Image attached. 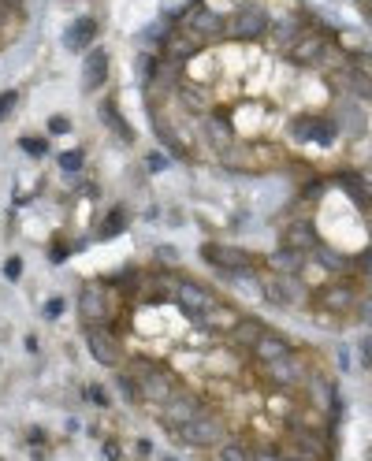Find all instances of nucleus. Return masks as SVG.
<instances>
[{
	"mask_svg": "<svg viewBox=\"0 0 372 461\" xmlns=\"http://www.w3.org/2000/svg\"><path fill=\"white\" fill-rule=\"evenodd\" d=\"M179 26L190 30L193 38H198L201 45H213L220 38H228V19H220L216 11H208L201 0H193V4L179 15Z\"/></svg>",
	"mask_w": 372,
	"mask_h": 461,
	"instance_id": "1",
	"label": "nucleus"
},
{
	"mask_svg": "<svg viewBox=\"0 0 372 461\" xmlns=\"http://www.w3.org/2000/svg\"><path fill=\"white\" fill-rule=\"evenodd\" d=\"M268 26H272L268 11L257 8V4H246V8H238L228 19V38L231 41H253V38L268 34Z\"/></svg>",
	"mask_w": 372,
	"mask_h": 461,
	"instance_id": "2",
	"label": "nucleus"
},
{
	"mask_svg": "<svg viewBox=\"0 0 372 461\" xmlns=\"http://www.w3.org/2000/svg\"><path fill=\"white\" fill-rule=\"evenodd\" d=\"M328 38L324 34H317V30H305V34L287 48V60L290 63H298V68H320L324 63V56H328Z\"/></svg>",
	"mask_w": 372,
	"mask_h": 461,
	"instance_id": "3",
	"label": "nucleus"
},
{
	"mask_svg": "<svg viewBox=\"0 0 372 461\" xmlns=\"http://www.w3.org/2000/svg\"><path fill=\"white\" fill-rule=\"evenodd\" d=\"M86 342H90V354H93L97 365H105V369H119L123 365V350H119V342H116V335H112V332L90 324L86 327Z\"/></svg>",
	"mask_w": 372,
	"mask_h": 461,
	"instance_id": "4",
	"label": "nucleus"
},
{
	"mask_svg": "<svg viewBox=\"0 0 372 461\" xmlns=\"http://www.w3.org/2000/svg\"><path fill=\"white\" fill-rule=\"evenodd\" d=\"M201 257H205L213 268H220V272H246V268H253V257H250L246 250L220 245V242H205V245H201Z\"/></svg>",
	"mask_w": 372,
	"mask_h": 461,
	"instance_id": "5",
	"label": "nucleus"
},
{
	"mask_svg": "<svg viewBox=\"0 0 372 461\" xmlns=\"http://www.w3.org/2000/svg\"><path fill=\"white\" fill-rule=\"evenodd\" d=\"M201 417V406L198 398H190V394H175L171 402H164V409H160V420H164V428H171V432H183L186 424H193Z\"/></svg>",
	"mask_w": 372,
	"mask_h": 461,
	"instance_id": "6",
	"label": "nucleus"
},
{
	"mask_svg": "<svg viewBox=\"0 0 372 461\" xmlns=\"http://www.w3.org/2000/svg\"><path fill=\"white\" fill-rule=\"evenodd\" d=\"M138 387H142V398L153 402V406H164V402L175 398V380H171V372H164V369H145Z\"/></svg>",
	"mask_w": 372,
	"mask_h": 461,
	"instance_id": "7",
	"label": "nucleus"
},
{
	"mask_svg": "<svg viewBox=\"0 0 372 461\" xmlns=\"http://www.w3.org/2000/svg\"><path fill=\"white\" fill-rule=\"evenodd\" d=\"M201 48H205V45H201L198 38H193L190 30L171 26V34H168L164 41H160V56H164V60H179V63H186V60L198 56Z\"/></svg>",
	"mask_w": 372,
	"mask_h": 461,
	"instance_id": "8",
	"label": "nucleus"
},
{
	"mask_svg": "<svg viewBox=\"0 0 372 461\" xmlns=\"http://www.w3.org/2000/svg\"><path fill=\"white\" fill-rule=\"evenodd\" d=\"M175 302H179V309L186 312V317H193V320H201L208 309L220 305L213 294H208L205 287H198V283H179V287H175Z\"/></svg>",
	"mask_w": 372,
	"mask_h": 461,
	"instance_id": "9",
	"label": "nucleus"
},
{
	"mask_svg": "<svg viewBox=\"0 0 372 461\" xmlns=\"http://www.w3.org/2000/svg\"><path fill=\"white\" fill-rule=\"evenodd\" d=\"M313 302L324 312H346V309H358V290L346 283H331V287H320V294Z\"/></svg>",
	"mask_w": 372,
	"mask_h": 461,
	"instance_id": "10",
	"label": "nucleus"
},
{
	"mask_svg": "<svg viewBox=\"0 0 372 461\" xmlns=\"http://www.w3.org/2000/svg\"><path fill=\"white\" fill-rule=\"evenodd\" d=\"M265 298L272 305H298V302H305V294H302L298 275H280L276 272V279H268V283H265Z\"/></svg>",
	"mask_w": 372,
	"mask_h": 461,
	"instance_id": "11",
	"label": "nucleus"
},
{
	"mask_svg": "<svg viewBox=\"0 0 372 461\" xmlns=\"http://www.w3.org/2000/svg\"><path fill=\"white\" fill-rule=\"evenodd\" d=\"M186 443H198V447H208V443H216V439H223V428H220V420L216 417H208V413H201L193 424H186L183 432H179Z\"/></svg>",
	"mask_w": 372,
	"mask_h": 461,
	"instance_id": "12",
	"label": "nucleus"
},
{
	"mask_svg": "<svg viewBox=\"0 0 372 461\" xmlns=\"http://www.w3.org/2000/svg\"><path fill=\"white\" fill-rule=\"evenodd\" d=\"M108 78V53L105 48H90L83 63V90H101Z\"/></svg>",
	"mask_w": 372,
	"mask_h": 461,
	"instance_id": "13",
	"label": "nucleus"
},
{
	"mask_svg": "<svg viewBox=\"0 0 372 461\" xmlns=\"http://www.w3.org/2000/svg\"><path fill=\"white\" fill-rule=\"evenodd\" d=\"M78 312H83L86 324H101L108 317V294H105V287H86L83 298H78Z\"/></svg>",
	"mask_w": 372,
	"mask_h": 461,
	"instance_id": "14",
	"label": "nucleus"
},
{
	"mask_svg": "<svg viewBox=\"0 0 372 461\" xmlns=\"http://www.w3.org/2000/svg\"><path fill=\"white\" fill-rule=\"evenodd\" d=\"M93 38H97V19H75L71 26H68V34H63V45L71 48V53H86V48L93 45Z\"/></svg>",
	"mask_w": 372,
	"mask_h": 461,
	"instance_id": "15",
	"label": "nucleus"
},
{
	"mask_svg": "<svg viewBox=\"0 0 372 461\" xmlns=\"http://www.w3.org/2000/svg\"><path fill=\"white\" fill-rule=\"evenodd\" d=\"M261 372L268 376L272 383H298V380H302V365L294 361V354H290V357H280V361H265Z\"/></svg>",
	"mask_w": 372,
	"mask_h": 461,
	"instance_id": "16",
	"label": "nucleus"
},
{
	"mask_svg": "<svg viewBox=\"0 0 372 461\" xmlns=\"http://www.w3.org/2000/svg\"><path fill=\"white\" fill-rule=\"evenodd\" d=\"M253 357L261 361H280V357H290V342L283 339V335H276V332H265L261 339H257V346H253Z\"/></svg>",
	"mask_w": 372,
	"mask_h": 461,
	"instance_id": "17",
	"label": "nucleus"
},
{
	"mask_svg": "<svg viewBox=\"0 0 372 461\" xmlns=\"http://www.w3.org/2000/svg\"><path fill=\"white\" fill-rule=\"evenodd\" d=\"M283 245H287V250H298V253H313L317 245H320V238L313 235L309 223H290L283 231Z\"/></svg>",
	"mask_w": 372,
	"mask_h": 461,
	"instance_id": "18",
	"label": "nucleus"
},
{
	"mask_svg": "<svg viewBox=\"0 0 372 461\" xmlns=\"http://www.w3.org/2000/svg\"><path fill=\"white\" fill-rule=\"evenodd\" d=\"M268 265L276 268L280 275H302V268H305V253H298V250H287V245H280V250L268 257Z\"/></svg>",
	"mask_w": 372,
	"mask_h": 461,
	"instance_id": "19",
	"label": "nucleus"
},
{
	"mask_svg": "<svg viewBox=\"0 0 372 461\" xmlns=\"http://www.w3.org/2000/svg\"><path fill=\"white\" fill-rule=\"evenodd\" d=\"M339 186H343V190L354 197V205H361V208L372 201V190L365 186V179H361L358 171H339Z\"/></svg>",
	"mask_w": 372,
	"mask_h": 461,
	"instance_id": "20",
	"label": "nucleus"
},
{
	"mask_svg": "<svg viewBox=\"0 0 372 461\" xmlns=\"http://www.w3.org/2000/svg\"><path fill=\"white\" fill-rule=\"evenodd\" d=\"M228 335H231V342H235V346H242V350H253V346H257V339L265 335V327L257 324V320H238V324L231 327Z\"/></svg>",
	"mask_w": 372,
	"mask_h": 461,
	"instance_id": "21",
	"label": "nucleus"
},
{
	"mask_svg": "<svg viewBox=\"0 0 372 461\" xmlns=\"http://www.w3.org/2000/svg\"><path fill=\"white\" fill-rule=\"evenodd\" d=\"M205 127H208V134H213L216 145H231V142H235V127H231L228 115H220V112L205 115Z\"/></svg>",
	"mask_w": 372,
	"mask_h": 461,
	"instance_id": "22",
	"label": "nucleus"
},
{
	"mask_svg": "<svg viewBox=\"0 0 372 461\" xmlns=\"http://www.w3.org/2000/svg\"><path fill=\"white\" fill-rule=\"evenodd\" d=\"M238 320H242V317H238L235 309H228V305H216V309H208L205 317H201V324H205V327H216V332H231Z\"/></svg>",
	"mask_w": 372,
	"mask_h": 461,
	"instance_id": "23",
	"label": "nucleus"
},
{
	"mask_svg": "<svg viewBox=\"0 0 372 461\" xmlns=\"http://www.w3.org/2000/svg\"><path fill=\"white\" fill-rule=\"evenodd\" d=\"M101 120H105L112 130H116V134H119L123 142H134V130L123 123V115L116 112V105H112V101H105V105H101Z\"/></svg>",
	"mask_w": 372,
	"mask_h": 461,
	"instance_id": "24",
	"label": "nucleus"
},
{
	"mask_svg": "<svg viewBox=\"0 0 372 461\" xmlns=\"http://www.w3.org/2000/svg\"><path fill=\"white\" fill-rule=\"evenodd\" d=\"M335 138H339L335 120H328V115H313V142L317 145H331Z\"/></svg>",
	"mask_w": 372,
	"mask_h": 461,
	"instance_id": "25",
	"label": "nucleus"
},
{
	"mask_svg": "<svg viewBox=\"0 0 372 461\" xmlns=\"http://www.w3.org/2000/svg\"><path fill=\"white\" fill-rule=\"evenodd\" d=\"M290 138L294 142H313V115H294V120H290Z\"/></svg>",
	"mask_w": 372,
	"mask_h": 461,
	"instance_id": "26",
	"label": "nucleus"
},
{
	"mask_svg": "<svg viewBox=\"0 0 372 461\" xmlns=\"http://www.w3.org/2000/svg\"><path fill=\"white\" fill-rule=\"evenodd\" d=\"M313 253L320 257V265H324V268H331V272H343V268H346V257H339L335 250H328L324 242H320V245H317Z\"/></svg>",
	"mask_w": 372,
	"mask_h": 461,
	"instance_id": "27",
	"label": "nucleus"
},
{
	"mask_svg": "<svg viewBox=\"0 0 372 461\" xmlns=\"http://www.w3.org/2000/svg\"><path fill=\"white\" fill-rule=\"evenodd\" d=\"M123 227H127V216H123V208H112V212H108V220H105V231H101V235H105V238H116Z\"/></svg>",
	"mask_w": 372,
	"mask_h": 461,
	"instance_id": "28",
	"label": "nucleus"
},
{
	"mask_svg": "<svg viewBox=\"0 0 372 461\" xmlns=\"http://www.w3.org/2000/svg\"><path fill=\"white\" fill-rule=\"evenodd\" d=\"M116 383H119V394H123V398L131 402V406H134V402H145V398H142V387L134 383V376H119Z\"/></svg>",
	"mask_w": 372,
	"mask_h": 461,
	"instance_id": "29",
	"label": "nucleus"
},
{
	"mask_svg": "<svg viewBox=\"0 0 372 461\" xmlns=\"http://www.w3.org/2000/svg\"><path fill=\"white\" fill-rule=\"evenodd\" d=\"M60 168L68 171V175H75L78 168H83V153H78V149L75 153H60Z\"/></svg>",
	"mask_w": 372,
	"mask_h": 461,
	"instance_id": "30",
	"label": "nucleus"
},
{
	"mask_svg": "<svg viewBox=\"0 0 372 461\" xmlns=\"http://www.w3.org/2000/svg\"><path fill=\"white\" fill-rule=\"evenodd\" d=\"M220 461H250V454L231 443V447H223V450H220Z\"/></svg>",
	"mask_w": 372,
	"mask_h": 461,
	"instance_id": "31",
	"label": "nucleus"
},
{
	"mask_svg": "<svg viewBox=\"0 0 372 461\" xmlns=\"http://www.w3.org/2000/svg\"><path fill=\"white\" fill-rule=\"evenodd\" d=\"M23 149H26L30 157H45V149H48V142H41V138H23Z\"/></svg>",
	"mask_w": 372,
	"mask_h": 461,
	"instance_id": "32",
	"label": "nucleus"
},
{
	"mask_svg": "<svg viewBox=\"0 0 372 461\" xmlns=\"http://www.w3.org/2000/svg\"><path fill=\"white\" fill-rule=\"evenodd\" d=\"M4 275H8L11 283H15V279L23 275V260H19V257H8V265H4Z\"/></svg>",
	"mask_w": 372,
	"mask_h": 461,
	"instance_id": "33",
	"label": "nucleus"
},
{
	"mask_svg": "<svg viewBox=\"0 0 372 461\" xmlns=\"http://www.w3.org/2000/svg\"><path fill=\"white\" fill-rule=\"evenodd\" d=\"M15 101H19V97H15V90H8V93H0V120H4V115L15 108Z\"/></svg>",
	"mask_w": 372,
	"mask_h": 461,
	"instance_id": "34",
	"label": "nucleus"
},
{
	"mask_svg": "<svg viewBox=\"0 0 372 461\" xmlns=\"http://www.w3.org/2000/svg\"><path fill=\"white\" fill-rule=\"evenodd\" d=\"M145 168H149V171H164V168H168V157L149 153V160H145Z\"/></svg>",
	"mask_w": 372,
	"mask_h": 461,
	"instance_id": "35",
	"label": "nucleus"
},
{
	"mask_svg": "<svg viewBox=\"0 0 372 461\" xmlns=\"http://www.w3.org/2000/svg\"><path fill=\"white\" fill-rule=\"evenodd\" d=\"M358 317H361L365 324H372V298H361V302H358Z\"/></svg>",
	"mask_w": 372,
	"mask_h": 461,
	"instance_id": "36",
	"label": "nucleus"
},
{
	"mask_svg": "<svg viewBox=\"0 0 372 461\" xmlns=\"http://www.w3.org/2000/svg\"><path fill=\"white\" fill-rule=\"evenodd\" d=\"M68 127H71V123L63 120V115H56V120L48 123V130H53V134H68Z\"/></svg>",
	"mask_w": 372,
	"mask_h": 461,
	"instance_id": "37",
	"label": "nucleus"
},
{
	"mask_svg": "<svg viewBox=\"0 0 372 461\" xmlns=\"http://www.w3.org/2000/svg\"><path fill=\"white\" fill-rule=\"evenodd\" d=\"M90 398H93L97 406H108V394H105L101 387H90Z\"/></svg>",
	"mask_w": 372,
	"mask_h": 461,
	"instance_id": "38",
	"label": "nucleus"
},
{
	"mask_svg": "<svg viewBox=\"0 0 372 461\" xmlns=\"http://www.w3.org/2000/svg\"><path fill=\"white\" fill-rule=\"evenodd\" d=\"M361 357H365V365L372 369V335H368V339L361 342Z\"/></svg>",
	"mask_w": 372,
	"mask_h": 461,
	"instance_id": "39",
	"label": "nucleus"
},
{
	"mask_svg": "<svg viewBox=\"0 0 372 461\" xmlns=\"http://www.w3.org/2000/svg\"><path fill=\"white\" fill-rule=\"evenodd\" d=\"M45 312H48V317H60V312H63V302H60V298H53V302L45 305Z\"/></svg>",
	"mask_w": 372,
	"mask_h": 461,
	"instance_id": "40",
	"label": "nucleus"
},
{
	"mask_svg": "<svg viewBox=\"0 0 372 461\" xmlns=\"http://www.w3.org/2000/svg\"><path fill=\"white\" fill-rule=\"evenodd\" d=\"M253 461H283V457H280V454H272V450H261Z\"/></svg>",
	"mask_w": 372,
	"mask_h": 461,
	"instance_id": "41",
	"label": "nucleus"
},
{
	"mask_svg": "<svg viewBox=\"0 0 372 461\" xmlns=\"http://www.w3.org/2000/svg\"><path fill=\"white\" fill-rule=\"evenodd\" d=\"M105 457H112V461L119 457V447H116V443H108V447H105Z\"/></svg>",
	"mask_w": 372,
	"mask_h": 461,
	"instance_id": "42",
	"label": "nucleus"
},
{
	"mask_svg": "<svg viewBox=\"0 0 372 461\" xmlns=\"http://www.w3.org/2000/svg\"><path fill=\"white\" fill-rule=\"evenodd\" d=\"M361 272H372V250L361 257Z\"/></svg>",
	"mask_w": 372,
	"mask_h": 461,
	"instance_id": "43",
	"label": "nucleus"
},
{
	"mask_svg": "<svg viewBox=\"0 0 372 461\" xmlns=\"http://www.w3.org/2000/svg\"><path fill=\"white\" fill-rule=\"evenodd\" d=\"M8 15H11V8H8V4H0V23H4Z\"/></svg>",
	"mask_w": 372,
	"mask_h": 461,
	"instance_id": "44",
	"label": "nucleus"
},
{
	"mask_svg": "<svg viewBox=\"0 0 372 461\" xmlns=\"http://www.w3.org/2000/svg\"><path fill=\"white\" fill-rule=\"evenodd\" d=\"M0 4H8V8H15V4H19V0H0Z\"/></svg>",
	"mask_w": 372,
	"mask_h": 461,
	"instance_id": "45",
	"label": "nucleus"
},
{
	"mask_svg": "<svg viewBox=\"0 0 372 461\" xmlns=\"http://www.w3.org/2000/svg\"><path fill=\"white\" fill-rule=\"evenodd\" d=\"M361 4H365V11H372V0H361Z\"/></svg>",
	"mask_w": 372,
	"mask_h": 461,
	"instance_id": "46",
	"label": "nucleus"
}]
</instances>
